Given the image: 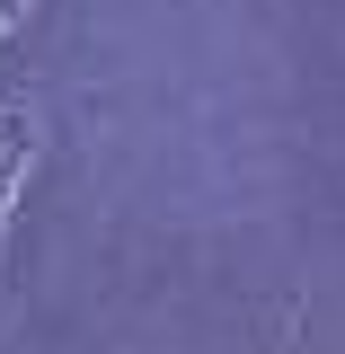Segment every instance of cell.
<instances>
[{
	"label": "cell",
	"instance_id": "obj_1",
	"mask_svg": "<svg viewBox=\"0 0 345 354\" xmlns=\"http://www.w3.org/2000/svg\"><path fill=\"white\" fill-rule=\"evenodd\" d=\"M18 177H27V124L9 115V124H0V213H9V195H18Z\"/></svg>",
	"mask_w": 345,
	"mask_h": 354
}]
</instances>
